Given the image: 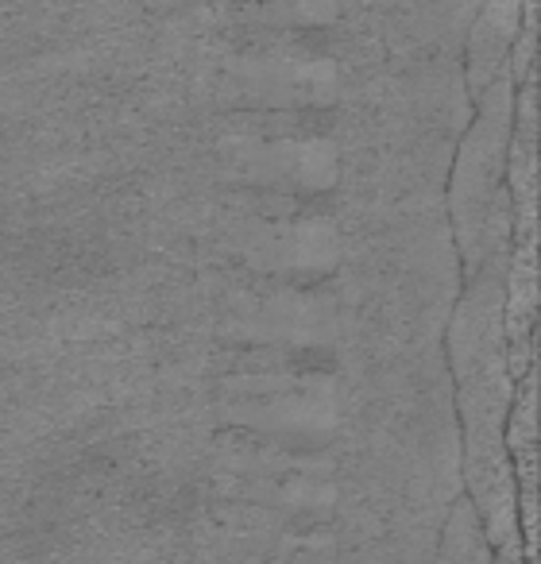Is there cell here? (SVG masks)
<instances>
[{
	"instance_id": "6da1fadb",
	"label": "cell",
	"mask_w": 541,
	"mask_h": 564,
	"mask_svg": "<svg viewBox=\"0 0 541 564\" xmlns=\"http://www.w3.org/2000/svg\"><path fill=\"white\" fill-rule=\"evenodd\" d=\"M499 549V561L495 564H526V556H522V533H515V538H507L502 545H495Z\"/></svg>"
}]
</instances>
